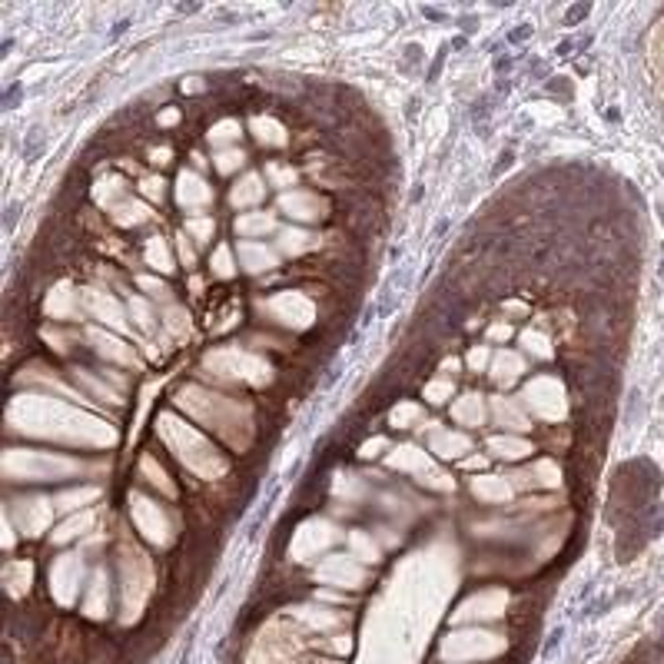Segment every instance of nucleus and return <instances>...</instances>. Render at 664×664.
I'll return each mask as SVG.
<instances>
[{"label": "nucleus", "instance_id": "obj_1", "mask_svg": "<svg viewBox=\"0 0 664 664\" xmlns=\"http://www.w3.org/2000/svg\"><path fill=\"white\" fill-rule=\"evenodd\" d=\"M591 14V3H574V7H568V14H565V27H574V23H581V20Z\"/></svg>", "mask_w": 664, "mask_h": 664}, {"label": "nucleus", "instance_id": "obj_2", "mask_svg": "<svg viewBox=\"0 0 664 664\" xmlns=\"http://www.w3.org/2000/svg\"><path fill=\"white\" fill-rule=\"evenodd\" d=\"M40 147H43V136H40V129H34V133H30V147H23V153L34 160V156L40 153Z\"/></svg>", "mask_w": 664, "mask_h": 664}, {"label": "nucleus", "instance_id": "obj_3", "mask_svg": "<svg viewBox=\"0 0 664 664\" xmlns=\"http://www.w3.org/2000/svg\"><path fill=\"white\" fill-rule=\"evenodd\" d=\"M525 37H532V27H528V23H518V30H512L505 40H508V43H521Z\"/></svg>", "mask_w": 664, "mask_h": 664}, {"label": "nucleus", "instance_id": "obj_4", "mask_svg": "<svg viewBox=\"0 0 664 664\" xmlns=\"http://www.w3.org/2000/svg\"><path fill=\"white\" fill-rule=\"evenodd\" d=\"M554 80H558V83H548V90H552V93H561L565 100H572V87L565 83V76H554Z\"/></svg>", "mask_w": 664, "mask_h": 664}, {"label": "nucleus", "instance_id": "obj_5", "mask_svg": "<svg viewBox=\"0 0 664 664\" xmlns=\"http://www.w3.org/2000/svg\"><path fill=\"white\" fill-rule=\"evenodd\" d=\"M17 96H20V83H10V87H7V90H3V107H7V110H10V107H14V103H17Z\"/></svg>", "mask_w": 664, "mask_h": 664}, {"label": "nucleus", "instance_id": "obj_6", "mask_svg": "<svg viewBox=\"0 0 664 664\" xmlns=\"http://www.w3.org/2000/svg\"><path fill=\"white\" fill-rule=\"evenodd\" d=\"M512 160H515V156H512V153H501V156H498V163H495V169H492V173H495V176H498V173H501V169H505V166H512Z\"/></svg>", "mask_w": 664, "mask_h": 664}, {"label": "nucleus", "instance_id": "obj_7", "mask_svg": "<svg viewBox=\"0 0 664 664\" xmlns=\"http://www.w3.org/2000/svg\"><path fill=\"white\" fill-rule=\"evenodd\" d=\"M406 60H408V63H415V60H422V50H419L415 43H408V47H406Z\"/></svg>", "mask_w": 664, "mask_h": 664}, {"label": "nucleus", "instance_id": "obj_8", "mask_svg": "<svg viewBox=\"0 0 664 664\" xmlns=\"http://www.w3.org/2000/svg\"><path fill=\"white\" fill-rule=\"evenodd\" d=\"M17 213H20V206H10V209H7V220H3V222H7V229L17 222Z\"/></svg>", "mask_w": 664, "mask_h": 664}, {"label": "nucleus", "instance_id": "obj_9", "mask_svg": "<svg viewBox=\"0 0 664 664\" xmlns=\"http://www.w3.org/2000/svg\"><path fill=\"white\" fill-rule=\"evenodd\" d=\"M508 67H512V56H498V60H495V70H498V74H501V70H508Z\"/></svg>", "mask_w": 664, "mask_h": 664}, {"label": "nucleus", "instance_id": "obj_10", "mask_svg": "<svg viewBox=\"0 0 664 664\" xmlns=\"http://www.w3.org/2000/svg\"><path fill=\"white\" fill-rule=\"evenodd\" d=\"M572 47H574L572 40H561V43H558V56H572V54H568Z\"/></svg>", "mask_w": 664, "mask_h": 664}, {"label": "nucleus", "instance_id": "obj_11", "mask_svg": "<svg viewBox=\"0 0 664 664\" xmlns=\"http://www.w3.org/2000/svg\"><path fill=\"white\" fill-rule=\"evenodd\" d=\"M127 27H129V20H120V23L113 27V34H110V37H120V34H127Z\"/></svg>", "mask_w": 664, "mask_h": 664}, {"label": "nucleus", "instance_id": "obj_12", "mask_svg": "<svg viewBox=\"0 0 664 664\" xmlns=\"http://www.w3.org/2000/svg\"><path fill=\"white\" fill-rule=\"evenodd\" d=\"M193 10H200L196 3H180V14H193Z\"/></svg>", "mask_w": 664, "mask_h": 664}, {"label": "nucleus", "instance_id": "obj_13", "mask_svg": "<svg viewBox=\"0 0 664 664\" xmlns=\"http://www.w3.org/2000/svg\"><path fill=\"white\" fill-rule=\"evenodd\" d=\"M406 113H408V116H415V113H419V100H408V110Z\"/></svg>", "mask_w": 664, "mask_h": 664}]
</instances>
